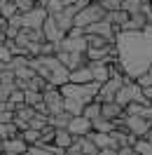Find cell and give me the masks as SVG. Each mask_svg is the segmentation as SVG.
Wrapping results in <instances>:
<instances>
[{
    "mask_svg": "<svg viewBox=\"0 0 152 155\" xmlns=\"http://www.w3.org/2000/svg\"><path fill=\"white\" fill-rule=\"evenodd\" d=\"M63 2H66V5H80V7H82V5H87V2H89V0H63Z\"/></svg>",
    "mask_w": 152,
    "mask_h": 155,
    "instance_id": "cell-35",
    "label": "cell"
},
{
    "mask_svg": "<svg viewBox=\"0 0 152 155\" xmlns=\"http://www.w3.org/2000/svg\"><path fill=\"white\" fill-rule=\"evenodd\" d=\"M80 146H82V153H87V155H98L101 153V148H98L89 136H80Z\"/></svg>",
    "mask_w": 152,
    "mask_h": 155,
    "instance_id": "cell-24",
    "label": "cell"
},
{
    "mask_svg": "<svg viewBox=\"0 0 152 155\" xmlns=\"http://www.w3.org/2000/svg\"><path fill=\"white\" fill-rule=\"evenodd\" d=\"M42 35H45V40L59 45V42L63 40V35H66V31L56 24V19H54L52 14H47V19H45V24H42Z\"/></svg>",
    "mask_w": 152,
    "mask_h": 155,
    "instance_id": "cell-10",
    "label": "cell"
},
{
    "mask_svg": "<svg viewBox=\"0 0 152 155\" xmlns=\"http://www.w3.org/2000/svg\"><path fill=\"white\" fill-rule=\"evenodd\" d=\"M68 80H70V82H91V80H94V71H91V66H89V61H87L84 66L73 68Z\"/></svg>",
    "mask_w": 152,
    "mask_h": 155,
    "instance_id": "cell-15",
    "label": "cell"
},
{
    "mask_svg": "<svg viewBox=\"0 0 152 155\" xmlns=\"http://www.w3.org/2000/svg\"><path fill=\"white\" fill-rule=\"evenodd\" d=\"M91 125H94L96 132H112L115 129V120H110V117H105V115H98L91 120Z\"/></svg>",
    "mask_w": 152,
    "mask_h": 155,
    "instance_id": "cell-18",
    "label": "cell"
},
{
    "mask_svg": "<svg viewBox=\"0 0 152 155\" xmlns=\"http://www.w3.org/2000/svg\"><path fill=\"white\" fill-rule=\"evenodd\" d=\"M87 45H89L87 33H66L56 47L66 49V52H87Z\"/></svg>",
    "mask_w": 152,
    "mask_h": 155,
    "instance_id": "cell-9",
    "label": "cell"
},
{
    "mask_svg": "<svg viewBox=\"0 0 152 155\" xmlns=\"http://www.w3.org/2000/svg\"><path fill=\"white\" fill-rule=\"evenodd\" d=\"M47 7L45 5H35L33 10L28 12H19V19H21V28H42V24L47 19Z\"/></svg>",
    "mask_w": 152,
    "mask_h": 155,
    "instance_id": "cell-7",
    "label": "cell"
},
{
    "mask_svg": "<svg viewBox=\"0 0 152 155\" xmlns=\"http://www.w3.org/2000/svg\"><path fill=\"white\" fill-rule=\"evenodd\" d=\"M117 64L124 75L136 78L152 66V24L141 31H117L115 33Z\"/></svg>",
    "mask_w": 152,
    "mask_h": 155,
    "instance_id": "cell-1",
    "label": "cell"
},
{
    "mask_svg": "<svg viewBox=\"0 0 152 155\" xmlns=\"http://www.w3.org/2000/svg\"><path fill=\"white\" fill-rule=\"evenodd\" d=\"M5 38H7V35H5V31L0 28V40H5Z\"/></svg>",
    "mask_w": 152,
    "mask_h": 155,
    "instance_id": "cell-37",
    "label": "cell"
},
{
    "mask_svg": "<svg viewBox=\"0 0 152 155\" xmlns=\"http://www.w3.org/2000/svg\"><path fill=\"white\" fill-rule=\"evenodd\" d=\"M87 40H89L91 47H108V45H112V42H115V40L105 38V35H96V33H87Z\"/></svg>",
    "mask_w": 152,
    "mask_h": 155,
    "instance_id": "cell-22",
    "label": "cell"
},
{
    "mask_svg": "<svg viewBox=\"0 0 152 155\" xmlns=\"http://www.w3.org/2000/svg\"><path fill=\"white\" fill-rule=\"evenodd\" d=\"M59 89H61V94L66 99V110L73 113V115H80L87 104L96 99L98 89H101V82L98 80H91V82H70L68 80Z\"/></svg>",
    "mask_w": 152,
    "mask_h": 155,
    "instance_id": "cell-2",
    "label": "cell"
},
{
    "mask_svg": "<svg viewBox=\"0 0 152 155\" xmlns=\"http://www.w3.org/2000/svg\"><path fill=\"white\" fill-rule=\"evenodd\" d=\"M73 141H75V136L68 132V127H59L56 134H54V141H52V143H56L59 148H63V150H66V148L73 143Z\"/></svg>",
    "mask_w": 152,
    "mask_h": 155,
    "instance_id": "cell-17",
    "label": "cell"
},
{
    "mask_svg": "<svg viewBox=\"0 0 152 155\" xmlns=\"http://www.w3.org/2000/svg\"><path fill=\"white\" fill-rule=\"evenodd\" d=\"M5 106H7V101H0V110H2Z\"/></svg>",
    "mask_w": 152,
    "mask_h": 155,
    "instance_id": "cell-39",
    "label": "cell"
},
{
    "mask_svg": "<svg viewBox=\"0 0 152 155\" xmlns=\"http://www.w3.org/2000/svg\"><path fill=\"white\" fill-rule=\"evenodd\" d=\"M7 101H10L12 106H19V104H24V89H21V87H14Z\"/></svg>",
    "mask_w": 152,
    "mask_h": 155,
    "instance_id": "cell-29",
    "label": "cell"
},
{
    "mask_svg": "<svg viewBox=\"0 0 152 155\" xmlns=\"http://www.w3.org/2000/svg\"><path fill=\"white\" fill-rule=\"evenodd\" d=\"M7 66V64H5V61H2V59H0V71H2V68Z\"/></svg>",
    "mask_w": 152,
    "mask_h": 155,
    "instance_id": "cell-38",
    "label": "cell"
},
{
    "mask_svg": "<svg viewBox=\"0 0 152 155\" xmlns=\"http://www.w3.org/2000/svg\"><path fill=\"white\" fill-rule=\"evenodd\" d=\"M2 153H10V155H19V153H28V143L24 141L21 134H14V136H7L2 141Z\"/></svg>",
    "mask_w": 152,
    "mask_h": 155,
    "instance_id": "cell-13",
    "label": "cell"
},
{
    "mask_svg": "<svg viewBox=\"0 0 152 155\" xmlns=\"http://www.w3.org/2000/svg\"><path fill=\"white\" fill-rule=\"evenodd\" d=\"M91 129H94L91 120H89L87 115H82V113H80V115H73L70 122H68V132H70L73 136H87Z\"/></svg>",
    "mask_w": 152,
    "mask_h": 155,
    "instance_id": "cell-11",
    "label": "cell"
},
{
    "mask_svg": "<svg viewBox=\"0 0 152 155\" xmlns=\"http://www.w3.org/2000/svg\"><path fill=\"white\" fill-rule=\"evenodd\" d=\"M82 115H87L89 120H94V117L101 115V101L98 99H94V101H89L84 106V110H82Z\"/></svg>",
    "mask_w": 152,
    "mask_h": 155,
    "instance_id": "cell-23",
    "label": "cell"
},
{
    "mask_svg": "<svg viewBox=\"0 0 152 155\" xmlns=\"http://www.w3.org/2000/svg\"><path fill=\"white\" fill-rule=\"evenodd\" d=\"M143 97H145L147 104H152V85H150V87H143Z\"/></svg>",
    "mask_w": 152,
    "mask_h": 155,
    "instance_id": "cell-34",
    "label": "cell"
},
{
    "mask_svg": "<svg viewBox=\"0 0 152 155\" xmlns=\"http://www.w3.org/2000/svg\"><path fill=\"white\" fill-rule=\"evenodd\" d=\"M136 82H138L141 87H150L152 85V71H143L141 75H136Z\"/></svg>",
    "mask_w": 152,
    "mask_h": 155,
    "instance_id": "cell-30",
    "label": "cell"
},
{
    "mask_svg": "<svg viewBox=\"0 0 152 155\" xmlns=\"http://www.w3.org/2000/svg\"><path fill=\"white\" fill-rule=\"evenodd\" d=\"M101 2V7H103L105 12H115L122 7V0H98Z\"/></svg>",
    "mask_w": 152,
    "mask_h": 155,
    "instance_id": "cell-31",
    "label": "cell"
},
{
    "mask_svg": "<svg viewBox=\"0 0 152 155\" xmlns=\"http://www.w3.org/2000/svg\"><path fill=\"white\" fill-rule=\"evenodd\" d=\"M45 7H47L49 14H56V12H61L63 7H66V2H63V0H47Z\"/></svg>",
    "mask_w": 152,
    "mask_h": 155,
    "instance_id": "cell-28",
    "label": "cell"
},
{
    "mask_svg": "<svg viewBox=\"0 0 152 155\" xmlns=\"http://www.w3.org/2000/svg\"><path fill=\"white\" fill-rule=\"evenodd\" d=\"M141 7H143V0H122V10H126L129 14L141 12Z\"/></svg>",
    "mask_w": 152,
    "mask_h": 155,
    "instance_id": "cell-26",
    "label": "cell"
},
{
    "mask_svg": "<svg viewBox=\"0 0 152 155\" xmlns=\"http://www.w3.org/2000/svg\"><path fill=\"white\" fill-rule=\"evenodd\" d=\"M12 57H14V54H12V49L7 47V45H5V40H0V59H2V61H5L7 66H10Z\"/></svg>",
    "mask_w": 152,
    "mask_h": 155,
    "instance_id": "cell-32",
    "label": "cell"
},
{
    "mask_svg": "<svg viewBox=\"0 0 152 155\" xmlns=\"http://www.w3.org/2000/svg\"><path fill=\"white\" fill-rule=\"evenodd\" d=\"M147 2H152V0H147Z\"/></svg>",
    "mask_w": 152,
    "mask_h": 155,
    "instance_id": "cell-43",
    "label": "cell"
},
{
    "mask_svg": "<svg viewBox=\"0 0 152 155\" xmlns=\"http://www.w3.org/2000/svg\"><path fill=\"white\" fill-rule=\"evenodd\" d=\"M133 150L141 155H152V143L147 141V136H138L136 143H133Z\"/></svg>",
    "mask_w": 152,
    "mask_h": 155,
    "instance_id": "cell-21",
    "label": "cell"
},
{
    "mask_svg": "<svg viewBox=\"0 0 152 155\" xmlns=\"http://www.w3.org/2000/svg\"><path fill=\"white\" fill-rule=\"evenodd\" d=\"M14 134H19V127L14 125V122H0V136H2V139L14 136Z\"/></svg>",
    "mask_w": 152,
    "mask_h": 155,
    "instance_id": "cell-25",
    "label": "cell"
},
{
    "mask_svg": "<svg viewBox=\"0 0 152 155\" xmlns=\"http://www.w3.org/2000/svg\"><path fill=\"white\" fill-rule=\"evenodd\" d=\"M147 24H150V21L145 17V12H133V14H129L126 24H122L119 31H141V28H145Z\"/></svg>",
    "mask_w": 152,
    "mask_h": 155,
    "instance_id": "cell-14",
    "label": "cell"
},
{
    "mask_svg": "<svg viewBox=\"0 0 152 155\" xmlns=\"http://www.w3.org/2000/svg\"><path fill=\"white\" fill-rule=\"evenodd\" d=\"M42 101H45V106H47L49 115H56L61 110H66V99H63V94H61L59 87H47L42 92Z\"/></svg>",
    "mask_w": 152,
    "mask_h": 155,
    "instance_id": "cell-8",
    "label": "cell"
},
{
    "mask_svg": "<svg viewBox=\"0 0 152 155\" xmlns=\"http://www.w3.org/2000/svg\"><path fill=\"white\" fill-rule=\"evenodd\" d=\"M19 134L24 136V141H26L28 146H33V143H38V141H40V129H38V127H30L28 125L26 129H21Z\"/></svg>",
    "mask_w": 152,
    "mask_h": 155,
    "instance_id": "cell-19",
    "label": "cell"
},
{
    "mask_svg": "<svg viewBox=\"0 0 152 155\" xmlns=\"http://www.w3.org/2000/svg\"><path fill=\"white\" fill-rule=\"evenodd\" d=\"M17 12H19V10H17V2H14V0H7V2L2 5V10H0V14L10 19V17H14Z\"/></svg>",
    "mask_w": 152,
    "mask_h": 155,
    "instance_id": "cell-27",
    "label": "cell"
},
{
    "mask_svg": "<svg viewBox=\"0 0 152 155\" xmlns=\"http://www.w3.org/2000/svg\"><path fill=\"white\" fill-rule=\"evenodd\" d=\"M110 54H117L115 42H112V45H108V47H91V45H87V59H89V61L105 59V57H110Z\"/></svg>",
    "mask_w": 152,
    "mask_h": 155,
    "instance_id": "cell-16",
    "label": "cell"
},
{
    "mask_svg": "<svg viewBox=\"0 0 152 155\" xmlns=\"http://www.w3.org/2000/svg\"><path fill=\"white\" fill-rule=\"evenodd\" d=\"M38 2H40V5H45V2H47V0H38Z\"/></svg>",
    "mask_w": 152,
    "mask_h": 155,
    "instance_id": "cell-42",
    "label": "cell"
},
{
    "mask_svg": "<svg viewBox=\"0 0 152 155\" xmlns=\"http://www.w3.org/2000/svg\"><path fill=\"white\" fill-rule=\"evenodd\" d=\"M117 125L126 127V129H129L131 134H136V136H145L150 132V127H152V120L145 117V115H129V113H124L122 120H119Z\"/></svg>",
    "mask_w": 152,
    "mask_h": 155,
    "instance_id": "cell-6",
    "label": "cell"
},
{
    "mask_svg": "<svg viewBox=\"0 0 152 155\" xmlns=\"http://www.w3.org/2000/svg\"><path fill=\"white\" fill-rule=\"evenodd\" d=\"M103 17H105V10L101 7V2H98V0H89L87 5H82V7L75 12L73 24H75V26H80V28H87L89 24L101 21Z\"/></svg>",
    "mask_w": 152,
    "mask_h": 155,
    "instance_id": "cell-4",
    "label": "cell"
},
{
    "mask_svg": "<svg viewBox=\"0 0 152 155\" xmlns=\"http://www.w3.org/2000/svg\"><path fill=\"white\" fill-rule=\"evenodd\" d=\"M115 101L122 104V106L131 104V101H145L143 87L136 82V78H126V80H124V85L117 89V94H115ZM145 104H147V101H145Z\"/></svg>",
    "mask_w": 152,
    "mask_h": 155,
    "instance_id": "cell-5",
    "label": "cell"
},
{
    "mask_svg": "<svg viewBox=\"0 0 152 155\" xmlns=\"http://www.w3.org/2000/svg\"><path fill=\"white\" fill-rule=\"evenodd\" d=\"M145 136H147V141H150V143H152V127H150V132H147V134H145Z\"/></svg>",
    "mask_w": 152,
    "mask_h": 155,
    "instance_id": "cell-36",
    "label": "cell"
},
{
    "mask_svg": "<svg viewBox=\"0 0 152 155\" xmlns=\"http://www.w3.org/2000/svg\"><path fill=\"white\" fill-rule=\"evenodd\" d=\"M150 120H152V104H150Z\"/></svg>",
    "mask_w": 152,
    "mask_h": 155,
    "instance_id": "cell-41",
    "label": "cell"
},
{
    "mask_svg": "<svg viewBox=\"0 0 152 155\" xmlns=\"http://www.w3.org/2000/svg\"><path fill=\"white\" fill-rule=\"evenodd\" d=\"M2 141H5V139H2V136H0V153H2Z\"/></svg>",
    "mask_w": 152,
    "mask_h": 155,
    "instance_id": "cell-40",
    "label": "cell"
},
{
    "mask_svg": "<svg viewBox=\"0 0 152 155\" xmlns=\"http://www.w3.org/2000/svg\"><path fill=\"white\" fill-rule=\"evenodd\" d=\"M84 33H96V35H105V38H110L115 40V26H112V21L108 19V17H103L101 21H94V24H89L84 28Z\"/></svg>",
    "mask_w": 152,
    "mask_h": 155,
    "instance_id": "cell-12",
    "label": "cell"
},
{
    "mask_svg": "<svg viewBox=\"0 0 152 155\" xmlns=\"http://www.w3.org/2000/svg\"><path fill=\"white\" fill-rule=\"evenodd\" d=\"M28 64L35 68V73H40V75L45 78L49 85H54V87H61L63 82H68V78H70L68 66L56 54H35V57H30Z\"/></svg>",
    "mask_w": 152,
    "mask_h": 155,
    "instance_id": "cell-3",
    "label": "cell"
},
{
    "mask_svg": "<svg viewBox=\"0 0 152 155\" xmlns=\"http://www.w3.org/2000/svg\"><path fill=\"white\" fill-rule=\"evenodd\" d=\"M17 2V10L19 12H28V10H33L35 5H40L38 0H14Z\"/></svg>",
    "mask_w": 152,
    "mask_h": 155,
    "instance_id": "cell-33",
    "label": "cell"
},
{
    "mask_svg": "<svg viewBox=\"0 0 152 155\" xmlns=\"http://www.w3.org/2000/svg\"><path fill=\"white\" fill-rule=\"evenodd\" d=\"M24 104H28V106L42 104V92L40 89H24Z\"/></svg>",
    "mask_w": 152,
    "mask_h": 155,
    "instance_id": "cell-20",
    "label": "cell"
}]
</instances>
